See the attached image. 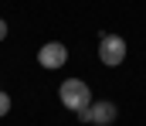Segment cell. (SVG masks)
<instances>
[{"label": "cell", "mask_w": 146, "mask_h": 126, "mask_svg": "<svg viewBox=\"0 0 146 126\" xmlns=\"http://www.w3.org/2000/svg\"><path fill=\"white\" fill-rule=\"evenodd\" d=\"M37 61H41V68L54 72V68H61V65L68 61V48H65L61 41H48V44H41V51H37Z\"/></svg>", "instance_id": "277c9868"}, {"label": "cell", "mask_w": 146, "mask_h": 126, "mask_svg": "<svg viewBox=\"0 0 146 126\" xmlns=\"http://www.w3.org/2000/svg\"><path fill=\"white\" fill-rule=\"evenodd\" d=\"M99 61H102L106 68H119V65L126 61V38H119V34H102V41H99Z\"/></svg>", "instance_id": "3957f363"}, {"label": "cell", "mask_w": 146, "mask_h": 126, "mask_svg": "<svg viewBox=\"0 0 146 126\" xmlns=\"http://www.w3.org/2000/svg\"><path fill=\"white\" fill-rule=\"evenodd\" d=\"M58 99H61V106L65 109H85V106H92V89L82 82V79H65V82L58 85Z\"/></svg>", "instance_id": "6da1fadb"}, {"label": "cell", "mask_w": 146, "mask_h": 126, "mask_svg": "<svg viewBox=\"0 0 146 126\" xmlns=\"http://www.w3.org/2000/svg\"><path fill=\"white\" fill-rule=\"evenodd\" d=\"M3 38H7V21L0 17V41H3Z\"/></svg>", "instance_id": "8992f818"}, {"label": "cell", "mask_w": 146, "mask_h": 126, "mask_svg": "<svg viewBox=\"0 0 146 126\" xmlns=\"http://www.w3.org/2000/svg\"><path fill=\"white\" fill-rule=\"evenodd\" d=\"M78 119L82 123H92V126H112L119 119V109H115V102H109V99H99V102L78 109Z\"/></svg>", "instance_id": "7a4b0ae2"}, {"label": "cell", "mask_w": 146, "mask_h": 126, "mask_svg": "<svg viewBox=\"0 0 146 126\" xmlns=\"http://www.w3.org/2000/svg\"><path fill=\"white\" fill-rule=\"evenodd\" d=\"M7 113H10V95L0 92V116H7Z\"/></svg>", "instance_id": "5b68a950"}]
</instances>
